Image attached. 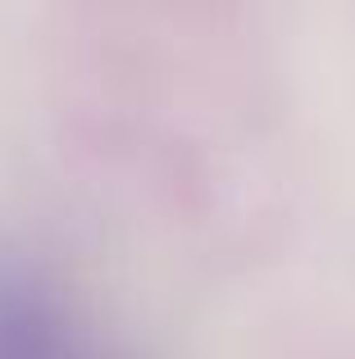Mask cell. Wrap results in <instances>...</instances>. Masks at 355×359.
Returning a JSON list of instances; mask_svg holds the SVG:
<instances>
[{
  "mask_svg": "<svg viewBox=\"0 0 355 359\" xmlns=\"http://www.w3.org/2000/svg\"><path fill=\"white\" fill-rule=\"evenodd\" d=\"M0 359H109L73 309L23 269H0Z\"/></svg>",
  "mask_w": 355,
  "mask_h": 359,
  "instance_id": "obj_1",
  "label": "cell"
}]
</instances>
